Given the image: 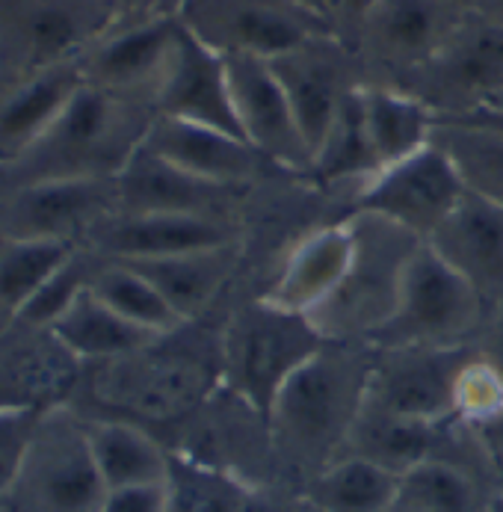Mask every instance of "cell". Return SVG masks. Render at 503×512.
I'll return each mask as SVG.
<instances>
[{
  "instance_id": "cell-1",
  "label": "cell",
  "mask_w": 503,
  "mask_h": 512,
  "mask_svg": "<svg viewBox=\"0 0 503 512\" xmlns=\"http://www.w3.org/2000/svg\"><path fill=\"white\" fill-rule=\"evenodd\" d=\"M370 367L367 344L329 341L279 391L267 433L276 468L296 477V489L344 453L367 403Z\"/></svg>"
},
{
  "instance_id": "cell-2",
  "label": "cell",
  "mask_w": 503,
  "mask_h": 512,
  "mask_svg": "<svg viewBox=\"0 0 503 512\" xmlns=\"http://www.w3.org/2000/svg\"><path fill=\"white\" fill-rule=\"evenodd\" d=\"M154 116L145 101L83 83L54 125L21 157L0 166V184L12 190L33 181L116 178L143 148Z\"/></svg>"
},
{
  "instance_id": "cell-3",
  "label": "cell",
  "mask_w": 503,
  "mask_h": 512,
  "mask_svg": "<svg viewBox=\"0 0 503 512\" xmlns=\"http://www.w3.org/2000/svg\"><path fill=\"white\" fill-rule=\"evenodd\" d=\"M329 341L308 314H293L264 296L240 305L219 335V388L267 421L288 379Z\"/></svg>"
},
{
  "instance_id": "cell-4",
  "label": "cell",
  "mask_w": 503,
  "mask_h": 512,
  "mask_svg": "<svg viewBox=\"0 0 503 512\" xmlns=\"http://www.w3.org/2000/svg\"><path fill=\"white\" fill-rule=\"evenodd\" d=\"M350 225L356 231V252L338 291L314 314V326L326 341L364 344L397 308L403 273L415 249L424 243L394 222L353 211Z\"/></svg>"
},
{
  "instance_id": "cell-5",
  "label": "cell",
  "mask_w": 503,
  "mask_h": 512,
  "mask_svg": "<svg viewBox=\"0 0 503 512\" xmlns=\"http://www.w3.org/2000/svg\"><path fill=\"white\" fill-rule=\"evenodd\" d=\"M486 302L430 243L406 264L394 314L364 341L373 350L462 347L474 344L486 323Z\"/></svg>"
},
{
  "instance_id": "cell-6",
  "label": "cell",
  "mask_w": 503,
  "mask_h": 512,
  "mask_svg": "<svg viewBox=\"0 0 503 512\" xmlns=\"http://www.w3.org/2000/svg\"><path fill=\"white\" fill-rule=\"evenodd\" d=\"M122 15L116 0H0V92L80 60Z\"/></svg>"
},
{
  "instance_id": "cell-7",
  "label": "cell",
  "mask_w": 503,
  "mask_h": 512,
  "mask_svg": "<svg viewBox=\"0 0 503 512\" xmlns=\"http://www.w3.org/2000/svg\"><path fill=\"white\" fill-rule=\"evenodd\" d=\"M178 15L222 57L273 60L305 42L341 36L332 12L302 0H178Z\"/></svg>"
},
{
  "instance_id": "cell-8",
  "label": "cell",
  "mask_w": 503,
  "mask_h": 512,
  "mask_svg": "<svg viewBox=\"0 0 503 512\" xmlns=\"http://www.w3.org/2000/svg\"><path fill=\"white\" fill-rule=\"evenodd\" d=\"M444 0H376L344 39L359 57L364 83L397 86L432 60L465 24Z\"/></svg>"
},
{
  "instance_id": "cell-9",
  "label": "cell",
  "mask_w": 503,
  "mask_h": 512,
  "mask_svg": "<svg viewBox=\"0 0 503 512\" xmlns=\"http://www.w3.org/2000/svg\"><path fill=\"white\" fill-rule=\"evenodd\" d=\"M104 495L107 486L95 468L86 424L66 412H42L6 504L18 512H98Z\"/></svg>"
},
{
  "instance_id": "cell-10",
  "label": "cell",
  "mask_w": 503,
  "mask_h": 512,
  "mask_svg": "<svg viewBox=\"0 0 503 512\" xmlns=\"http://www.w3.org/2000/svg\"><path fill=\"white\" fill-rule=\"evenodd\" d=\"M181 30L184 21L178 15V0H157L140 12L122 15L83 51V80L154 107V92L172 63Z\"/></svg>"
},
{
  "instance_id": "cell-11",
  "label": "cell",
  "mask_w": 503,
  "mask_h": 512,
  "mask_svg": "<svg viewBox=\"0 0 503 512\" xmlns=\"http://www.w3.org/2000/svg\"><path fill=\"white\" fill-rule=\"evenodd\" d=\"M397 89L424 101L438 119L492 104L503 92V27L474 15L465 18L447 45L418 72L403 77Z\"/></svg>"
},
{
  "instance_id": "cell-12",
  "label": "cell",
  "mask_w": 503,
  "mask_h": 512,
  "mask_svg": "<svg viewBox=\"0 0 503 512\" xmlns=\"http://www.w3.org/2000/svg\"><path fill=\"white\" fill-rule=\"evenodd\" d=\"M465 193L468 184L459 166L450 160L444 148L430 143L418 154L382 169L356 193L350 208L394 222L427 243L441 228V222L456 211Z\"/></svg>"
},
{
  "instance_id": "cell-13",
  "label": "cell",
  "mask_w": 503,
  "mask_h": 512,
  "mask_svg": "<svg viewBox=\"0 0 503 512\" xmlns=\"http://www.w3.org/2000/svg\"><path fill=\"white\" fill-rule=\"evenodd\" d=\"M471 359L474 344L373 350L367 406L427 424L456 421V379Z\"/></svg>"
},
{
  "instance_id": "cell-14",
  "label": "cell",
  "mask_w": 503,
  "mask_h": 512,
  "mask_svg": "<svg viewBox=\"0 0 503 512\" xmlns=\"http://www.w3.org/2000/svg\"><path fill=\"white\" fill-rule=\"evenodd\" d=\"M116 214V178L33 181L6 190L0 231L3 240L74 243Z\"/></svg>"
},
{
  "instance_id": "cell-15",
  "label": "cell",
  "mask_w": 503,
  "mask_h": 512,
  "mask_svg": "<svg viewBox=\"0 0 503 512\" xmlns=\"http://www.w3.org/2000/svg\"><path fill=\"white\" fill-rule=\"evenodd\" d=\"M225 72L243 140L279 172L305 178L311 169V148L270 60L225 57Z\"/></svg>"
},
{
  "instance_id": "cell-16",
  "label": "cell",
  "mask_w": 503,
  "mask_h": 512,
  "mask_svg": "<svg viewBox=\"0 0 503 512\" xmlns=\"http://www.w3.org/2000/svg\"><path fill=\"white\" fill-rule=\"evenodd\" d=\"M288 95L305 143L314 148L329 131L341 104L364 83L359 57L344 36H323L270 60Z\"/></svg>"
},
{
  "instance_id": "cell-17",
  "label": "cell",
  "mask_w": 503,
  "mask_h": 512,
  "mask_svg": "<svg viewBox=\"0 0 503 512\" xmlns=\"http://www.w3.org/2000/svg\"><path fill=\"white\" fill-rule=\"evenodd\" d=\"M249 196V187H225L205 178H196L154 151L140 148L131 163L116 175V214H190L211 220L240 222V208Z\"/></svg>"
},
{
  "instance_id": "cell-18",
  "label": "cell",
  "mask_w": 503,
  "mask_h": 512,
  "mask_svg": "<svg viewBox=\"0 0 503 512\" xmlns=\"http://www.w3.org/2000/svg\"><path fill=\"white\" fill-rule=\"evenodd\" d=\"M154 113L216 128L243 140L228 86L225 57L199 42L187 27L181 30L172 63L154 92Z\"/></svg>"
},
{
  "instance_id": "cell-19",
  "label": "cell",
  "mask_w": 503,
  "mask_h": 512,
  "mask_svg": "<svg viewBox=\"0 0 503 512\" xmlns=\"http://www.w3.org/2000/svg\"><path fill=\"white\" fill-rule=\"evenodd\" d=\"M92 246L110 261H151L187 252L216 249L243 240L240 222L190 214H113L92 234Z\"/></svg>"
},
{
  "instance_id": "cell-20",
  "label": "cell",
  "mask_w": 503,
  "mask_h": 512,
  "mask_svg": "<svg viewBox=\"0 0 503 512\" xmlns=\"http://www.w3.org/2000/svg\"><path fill=\"white\" fill-rule=\"evenodd\" d=\"M143 146L163 157L166 163L225 187L252 190L267 169H276L270 160H264L246 140L234 134L169 116H154Z\"/></svg>"
},
{
  "instance_id": "cell-21",
  "label": "cell",
  "mask_w": 503,
  "mask_h": 512,
  "mask_svg": "<svg viewBox=\"0 0 503 512\" xmlns=\"http://www.w3.org/2000/svg\"><path fill=\"white\" fill-rule=\"evenodd\" d=\"M432 249L480 293L486 311L503 305V208L468 190L432 234Z\"/></svg>"
},
{
  "instance_id": "cell-22",
  "label": "cell",
  "mask_w": 503,
  "mask_h": 512,
  "mask_svg": "<svg viewBox=\"0 0 503 512\" xmlns=\"http://www.w3.org/2000/svg\"><path fill=\"white\" fill-rule=\"evenodd\" d=\"M353 252L356 231L350 220L320 225L290 246L273 285L261 296L293 314H314L344 282Z\"/></svg>"
},
{
  "instance_id": "cell-23",
  "label": "cell",
  "mask_w": 503,
  "mask_h": 512,
  "mask_svg": "<svg viewBox=\"0 0 503 512\" xmlns=\"http://www.w3.org/2000/svg\"><path fill=\"white\" fill-rule=\"evenodd\" d=\"M462 430L459 421L447 424H427L400 418L382 409H373L364 403L359 421L347 439V447L341 456H361L370 459L394 474H406L409 468L427 462V459H450L447 447L453 444V436Z\"/></svg>"
},
{
  "instance_id": "cell-24",
  "label": "cell",
  "mask_w": 503,
  "mask_h": 512,
  "mask_svg": "<svg viewBox=\"0 0 503 512\" xmlns=\"http://www.w3.org/2000/svg\"><path fill=\"white\" fill-rule=\"evenodd\" d=\"M83 83L80 60H72L0 92V166H9L33 146Z\"/></svg>"
},
{
  "instance_id": "cell-25",
  "label": "cell",
  "mask_w": 503,
  "mask_h": 512,
  "mask_svg": "<svg viewBox=\"0 0 503 512\" xmlns=\"http://www.w3.org/2000/svg\"><path fill=\"white\" fill-rule=\"evenodd\" d=\"M240 261H243V240L216 246V249H202V252L172 255V258L122 261V264H131L134 270H140L175 308V314L184 323H193L214 305L216 296L225 291Z\"/></svg>"
},
{
  "instance_id": "cell-26",
  "label": "cell",
  "mask_w": 503,
  "mask_h": 512,
  "mask_svg": "<svg viewBox=\"0 0 503 512\" xmlns=\"http://www.w3.org/2000/svg\"><path fill=\"white\" fill-rule=\"evenodd\" d=\"M382 172L376 148L370 143L364 113H361L359 89L341 104L338 116L332 119L329 131L311 154V169L305 175L323 193H347L350 202L356 199L364 184H370Z\"/></svg>"
},
{
  "instance_id": "cell-27",
  "label": "cell",
  "mask_w": 503,
  "mask_h": 512,
  "mask_svg": "<svg viewBox=\"0 0 503 512\" xmlns=\"http://www.w3.org/2000/svg\"><path fill=\"white\" fill-rule=\"evenodd\" d=\"M51 332H54L57 344L63 347V353H69L72 359H83V362L134 359L148 347H154L157 341H163L140 326H134L122 314H116L89 288L80 293V299L51 326Z\"/></svg>"
},
{
  "instance_id": "cell-28",
  "label": "cell",
  "mask_w": 503,
  "mask_h": 512,
  "mask_svg": "<svg viewBox=\"0 0 503 512\" xmlns=\"http://www.w3.org/2000/svg\"><path fill=\"white\" fill-rule=\"evenodd\" d=\"M359 101L382 169L418 154L432 143L438 116L415 95L385 83H361Z\"/></svg>"
},
{
  "instance_id": "cell-29",
  "label": "cell",
  "mask_w": 503,
  "mask_h": 512,
  "mask_svg": "<svg viewBox=\"0 0 503 512\" xmlns=\"http://www.w3.org/2000/svg\"><path fill=\"white\" fill-rule=\"evenodd\" d=\"M86 441L107 492L166 483L169 477V450L137 424L86 421Z\"/></svg>"
},
{
  "instance_id": "cell-30",
  "label": "cell",
  "mask_w": 503,
  "mask_h": 512,
  "mask_svg": "<svg viewBox=\"0 0 503 512\" xmlns=\"http://www.w3.org/2000/svg\"><path fill=\"white\" fill-rule=\"evenodd\" d=\"M299 492L320 512H388L397 504L400 474L361 456H338Z\"/></svg>"
},
{
  "instance_id": "cell-31",
  "label": "cell",
  "mask_w": 503,
  "mask_h": 512,
  "mask_svg": "<svg viewBox=\"0 0 503 512\" xmlns=\"http://www.w3.org/2000/svg\"><path fill=\"white\" fill-rule=\"evenodd\" d=\"M397 507L409 512H492L471 468L450 459H427L400 474Z\"/></svg>"
},
{
  "instance_id": "cell-32",
  "label": "cell",
  "mask_w": 503,
  "mask_h": 512,
  "mask_svg": "<svg viewBox=\"0 0 503 512\" xmlns=\"http://www.w3.org/2000/svg\"><path fill=\"white\" fill-rule=\"evenodd\" d=\"M89 291L95 293L101 302H107L116 314L131 320L145 332L157 338H169L181 332L187 323L175 314V308L163 299L140 270L122 261H107L98 267L89 279Z\"/></svg>"
},
{
  "instance_id": "cell-33",
  "label": "cell",
  "mask_w": 503,
  "mask_h": 512,
  "mask_svg": "<svg viewBox=\"0 0 503 512\" xmlns=\"http://www.w3.org/2000/svg\"><path fill=\"white\" fill-rule=\"evenodd\" d=\"M255 483L169 450V512H237Z\"/></svg>"
},
{
  "instance_id": "cell-34",
  "label": "cell",
  "mask_w": 503,
  "mask_h": 512,
  "mask_svg": "<svg viewBox=\"0 0 503 512\" xmlns=\"http://www.w3.org/2000/svg\"><path fill=\"white\" fill-rule=\"evenodd\" d=\"M74 255V243L60 240H0V305L18 314Z\"/></svg>"
},
{
  "instance_id": "cell-35",
  "label": "cell",
  "mask_w": 503,
  "mask_h": 512,
  "mask_svg": "<svg viewBox=\"0 0 503 512\" xmlns=\"http://www.w3.org/2000/svg\"><path fill=\"white\" fill-rule=\"evenodd\" d=\"M432 143L450 154L468 190L503 208V137L459 122H438Z\"/></svg>"
},
{
  "instance_id": "cell-36",
  "label": "cell",
  "mask_w": 503,
  "mask_h": 512,
  "mask_svg": "<svg viewBox=\"0 0 503 512\" xmlns=\"http://www.w3.org/2000/svg\"><path fill=\"white\" fill-rule=\"evenodd\" d=\"M453 412H456V421L465 424V427L486 424L489 418L503 412L501 376L477 356V350H474V359L462 367V373L456 379Z\"/></svg>"
},
{
  "instance_id": "cell-37",
  "label": "cell",
  "mask_w": 503,
  "mask_h": 512,
  "mask_svg": "<svg viewBox=\"0 0 503 512\" xmlns=\"http://www.w3.org/2000/svg\"><path fill=\"white\" fill-rule=\"evenodd\" d=\"M89 279L92 273H86V267L80 264V258L74 255L72 261L57 273L51 276L39 291L30 296V302L15 314L21 323H30V326H45L51 329L74 302L80 299V293L89 288Z\"/></svg>"
},
{
  "instance_id": "cell-38",
  "label": "cell",
  "mask_w": 503,
  "mask_h": 512,
  "mask_svg": "<svg viewBox=\"0 0 503 512\" xmlns=\"http://www.w3.org/2000/svg\"><path fill=\"white\" fill-rule=\"evenodd\" d=\"M42 412L36 406H0V512L6 507Z\"/></svg>"
},
{
  "instance_id": "cell-39",
  "label": "cell",
  "mask_w": 503,
  "mask_h": 512,
  "mask_svg": "<svg viewBox=\"0 0 503 512\" xmlns=\"http://www.w3.org/2000/svg\"><path fill=\"white\" fill-rule=\"evenodd\" d=\"M98 512H169V489L166 483L110 489Z\"/></svg>"
},
{
  "instance_id": "cell-40",
  "label": "cell",
  "mask_w": 503,
  "mask_h": 512,
  "mask_svg": "<svg viewBox=\"0 0 503 512\" xmlns=\"http://www.w3.org/2000/svg\"><path fill=\"white\" fill-rule=\"evenodd\" d=\"M237 512H320L299 489H288L279 483L252 486Z\"/></svg>"
},
{
  "instance_id": "cell-41",
  "label": "cell",
  "mask_w": 503,
  "mask_h": 512,
  "mask_svg": "<svg viewBox=\"0 0 503 512\" xmlns=\"http://www.w3.org/2000/svg\"><path fill=\"white\" fill-rule=\"evenodd\" d=\"M474 350L486 365L501 376L503 382V305L492 308L486 314V323L474 338Z\"/></svg>"
},
{
  "instance_id": "cell-42",
  "label": "cell",
  "mask_w": 503,
  "mask_h": 512,
  "mask_svg": "<svg viewBox=\"0 0 503 512\" xmlns=\"http://www.w3.org/2000/svg\"><path fill=\"white\" fill-rule=\"evenodd\" d=\"M471 433L477 436L480 447L489 453V459L498 465L503 459V412H498L495 418H489L486 424H477L471 427Z\"/></svg>"
},
{
  "instance_id": "cell-43",
  "label": "cell",
  "mask_w": 503,
  "mask_h": 512,
  "mask_svg": "<svg viewBox=\"0 0 503 512\" xmlns=\"http://www.w3.org/2000/svg\"><path fill=\"white\" fill-rule=\"evenodd\" d=\"M438 122H459V125H471V128H480V131L503 137V107H480V110H471L465 116L438 119Z\"/></svg>"
},
{
  "instance_id": "cell-44",
  "label": "cell",
  "mask_w": 503,
  "mask_h": 512,
  "mask_svg": "<svg viewBox=\"0 0 503 512\" xmlns=\"http://www.w3.org/2000/svg\"><path fill=\"white\" fill-rule=\"evenodd\" d=\"M376 0H335V21L341 36L347 39L353 33V27L361 21V15L373 6Z\"/></svg>"
},
{
  "instance_id": "cell-45",
  "label": "cell",
  "mask_w": 503,
  "mask_h": 512,
  "mask_svg": "<svg viewBox=\"0 0 503 512\" xmlns=\"http://www.w3.org/2000/svg\"><path fill=\"white\" fill-rule=\"evenodd\" d=\"M474 18L503 27V0H474Z\"/></svg>"
},
{
  "instance_id": "cell-46",
  "label": "cell",
  "mask_w": 503,
  "mask_h": 512,
  "mask_svg": "<svg viewBox=\"0 0 503 512\" xmlns=\"http://www.w3.org/2000/svg\"><path fill=\"white\" fill-rule=\"evenodd\" d=\"M119 6H122V12L128 15V12H140L145 6H151V3H157V0H116Z\"/></svg>"
},
{
  "instance_id": "cell-47",
  "label": "cell",
  "mask_w": 503,
  "mask_h": 512,
  "mask_svg": "<svg viewBox=\"0 0 503 512\" xmlns=\"http://www.w3.org/2000/svg\"><path fill=\"white\" fill-rule=\"evenodd\" d=\"M444 3H450L453 9H459V12H465V15L474 12V0H444Z\"/></svg>"
},
{
  "instance_id": "cell-48",
  "label": "cell",
  "mask_w": 503,
  "mask_h": 512,
  "mask_svg": "<svg viewBox=\"0 0 503 512\" xmlns=\"http://www.w3.org/2000/svg\"><path fill=\"white\" fill-rule=\"evenodd\" d=\"M302 3H308V6H317V9H323V12H332L326 0H302Z\"/></svg>"
},
{
  "instance_id": "cell-49",
  "label": "cell",
  "mask_w": 503,
  "mask_h": 512,
  "mask_svg": "<svg viewBox=\"0 0 503 512\" xmlns=\"http://www.w3.org/2000/svg\"><path fill=\"white\" fill-rule=\"evenodd\" d=\"M486 107H503V92L495 98V101H492V104H486Z\"/></svg>"
},
{
  "instance_id": "cell-50",
  "label": "cell",
  "mask_w": 503,
  "mask_h": 512,
  "mask_svg": "<svg viewBox=\"0 0 503 512\" xmlns=\"http://www.w3.org/2000/svg\"><path fill=\"white\" fill-rule=\"evenodd\" d=\"M492 512H503V495L495 501V507H492Z\"/></svg>"
},
{
  "instance_id": "cell-51",
  "label": "cell",
  "mask_w": 503,
  "mask_h": 512,
  "mask_svg": "<svg viewBox=\"0 0 503 512\" xmlns=\"http://www.w3.org/2000/svg\"><path fill=\"white\" fill-rule=\"evenodd\" d=\"M388 512H409V510H403V507H397V504H394V507H391Z\"/></svg>"
},
{
  "instance_id": "cell-52",
  "label": "cell",
  "mask_w": 503,
  "mask_h": 512,
  "mask_svg": "<svg viewBox=\"0 0 503 512\" xmlns=\"http://www.w3.org/2000/svg\"><path fill=\"white\" fill-rule=\"evenodd\" d=\"M329 3V9H332V15H335V0H326Z\"/></svg>"
},
{
  "instance_id": "cell-53",
  "label": "cell",
  "mask_w": 503,
  "mask_h": 512,
  "mask_svg": "<svg viewBox=\"0 0 503 512\" xmlns=\"http://www.w3.org/2000/svg\"><path fill=\"white\" fill-rule=\"evenodd\" d=\"M498 474H501V480H503V459L498 462Z\"/></svg>"
}]
</instances>
